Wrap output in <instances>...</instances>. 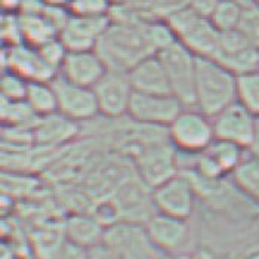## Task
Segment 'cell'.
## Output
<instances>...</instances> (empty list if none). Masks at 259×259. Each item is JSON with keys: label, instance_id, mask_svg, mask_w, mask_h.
<instances>
[{"label": "cell", "instance_id": "cell-1", "mask_svg": "<svg viewBox=\"0 0 259 259\" xmlns=\"http://www.w3.org/2000/svg\"><path fill=\"white\" fill-rule=\"evenodd\" d=\"M144 25H129L111 22L97 43L100 54L108 70L129 73L137 64L156 55L145 34Z\"/></svg>", "mask_w": 259, "mask_h": 259}, {"label": "cell", "instance_id": "cell-2", "mask_svg": "<svg viewBox=\"0 0 259 259\" xmlns=\"http://www.w3.org/2000/svg\"><path fill=\"white\" fill-rule=\"evenodd\" d=\"M237 101V76L213 58H197L196 105L209 117Z\"/></svg>", "mask_w": 259, "mask_h": 259}, {"label": "cell", "instance_id": "cell-3", "mask_svg": "<svg viewBox=\"0 0 259 259\" xmlns=\"http://www.w3.org/2000/svg\"><path fill=\"white\" fill-rule=\"evenodd\" d=\"M166 22L177 39L197 58H213L220 48L221 31L207 18L199 17L190 6L169 17Z\"/></svg>", "mask_w": 259, "mask_h": 259}, {"label": "cell", "instance_id": "cell-4", "mask_svg": "<svg viewBox=\"0 0 259 259\" xmlns=\"http://www.w3.org/2000/svg\"><path fill=\"white\" fill-rule=\"evenodd\" d=\"M167 140L180 154L197 156L215 141L212 117L197 108H182L167 127Z\"/></svg>", "mask_w": 259, "mask_h": 259}, {"label": "cell", "instance_id": "cell-5", "mask_svg": "<svg viewBox=\"0 0 259 259\" xmlns=\"http://www.w3.org/2000/svg\"><path fill=\"white\" fill-rule=\"evenodd\" d=\"M157 57L166 70L172 95L177 97L185 108H194L197 57L180 41L159 52Z\"/></svg>", "mask_w": 259, "mask_h": 259}, {"label": "cell", "instance_id": "cell-6", "mask_svg": "<svg viewBox=\"0 0 259 259\" xmlns=\"http://www.w3.org/2000/svg\"><path fill=\"white\" fill-rule=\"evenodd\" d=\"M135 170L137 177L154 190L180 174V153L169 140L151 142L137 153Z\"/></svg>", "mask_w": 259, "mask_h": 259}, {"label": "cell", "instance_id": "cell-7", "mask_svg": "<svg viewBox=\"0 0 259 259\" xmlns=\"http://www.w3.org/2000/svg\"><path fill=\"white\" fill-rule=\"evenodd\" d=\"M120 259H159V249L151 241L147 228L140 222L117 221L105 227L104 241Z\"/></svg>", "mask_w": 259, "mask_h": 259}, {"label": "cell", "instance_id": "cell-8", "mask_svg": "<svg viewBox=\"0 0 259 259\" xmlns=\"http://www.w3.org/2000/svg\"><path fill=\"white\" fill-rule=\"evenodd\" d=\"M182 108L185 107L172 94L157 95L134 92L129 102L127 116L140 124L167 129Z\"/></svg>", "mask_w": 259, "mask_h": 259}, {"label": "cell", "instance_id": "cell-9", "mask_svg": "<svg viewBox=\"0 0 259 259\" xmlns=\"http://www.w3.org/2000/svg\"><path fill=\"white\" fill-rule=\"evenodd\" d=\"M153 201L159 213L188 220L196 206V184L181 170L178 175L153 190Z\"/></svg>", "mask_w": 259, "mask_h": 259}, {"label": "cell", "instance_id": "cell-10", "mask_svg": "<svg viewBox=\"0 0 259 259\" xmlns=\"http://www.w3.org/2000/svg\"><path fill=\"white\" fill-rule=\"evenodd\" d=\"M249 151L241 147L215 138V141L194 157L197 175L209 181H218L227 175H233L240 163L246 159Z\"/></svg>", "mask_w": 259, "mask_h": 259}, {"label": "cell", "instance_id": "cell-11", "mask_svg": "<svg viewBox=\"0 0 259 259\" xmlns=\"http://www.w3.org/2000/svg\"><path fill=\"white\" fill-rule=\"evenodd\" d=\"M111 201L116 206L120 221L145 224L157 212L153 201V190L138 177L126 178L119 184Z\"/></svg>", "mask_w": 259, "mask_h": 259}, {"label": "cell", "instance_id": "cell-12", "mask_svg": "<svg viewBox=\"0 0 259 259\" xmlns=\"http://www.w3.org/2000/svg\"><path fill=\"white\" fill-rule=\"evenodd\" d=\"M215 138L233 142L250 153L256 131V116H253L239 101L212 117Z\"/></svg>", "mask_w": 259, "mask_h": 259}, {"label": "cell", "instance_id": "cell-13", "mask_svg": "<svg viewBox=\"0 0 259 259\" xmlns=\"http://www.w3.org/2000/svg\"><path fill=\"white\" fill-rule=\"evenodd\" d=\"M58 102V113L76 123L88 121L100 114L94 88L71 83L60 74L51 81Z\"/></svg>", "mask_w": 259, "mask_h": 259}, {"label": "cell", "instance_id": "cell-14", "mask_svg": "<svg viewBox=\"0 0 259 259\" xmlns=\"http://www.w3.org/2000/svg\"><path fill=\"white\" fill-rule=\"evenodd\" d=\"M213 60L239 77L241 74L259 70V49L237 28L221 33L220 48Z\"/></svg>", "mask_w": 259, "mask_h": 259}, {"label": "cell", "instance_id": "cell-15", "mask_svg": "<svg viewBox=\"0 0 259 259\" xmlns=\"http://www.w3.org/2000/svg\"><path fill=\"white\" fill-rule=\"evenodd\" d=\"M101 116L107 119H117L127 114L129 102L134 89L127 73L108 70L102 79L94 86Z\"/></svg>", "mask_w": 259, "mask_h": 259}, {"label": "cell", "instance_id": "cell-16", "mask_svg": "<svg viewBox=\"0 0 259 259\" xmlns=\"http://www.w3.org/2000/svg\"><path fill=\"white\" fill-rule=\"evenodd\" d=\"M2 68H9L28 81H52L58 76V73L41 58L39 49L27 43L3 46Z\"/></svg>", "mask_w": 259, "mask_h": 259}, {"label": "cell", "instance_id": "cell-17", "mask_svg": "<svg viewBox=\"0 0 259 259\" xmlns=\"http://www.w3.org/2000/svg\"><path fill=\"white\" fill-rule=\"evenodd\" d=\"M144 225L151 241L161 253L181 255L190 241V225L187 220L156 212Z\"/></svg>", "mask_w": 259, "mask_h": 259}, {"label": "cell", "instance_id": "cell-18", "mask_svg": "<svg viewBox=\"0 0 259 259\" xmlns=\"http://www.w3.org/2000/svg\"><path fill=\"white\" fill-rule=\"evenodd\" d=\"M110 24V17L71 15L67 27L60 33V39L68 52L94 51Z\"/></svg>", "mask_w": 259, "mask_h": 259}, {"label": "cell", "instance_id": "cell-19", "mask_svg": "<svg viewBox=\"0 0 259 259\" xmlns=\"http://www.w3.org/2000/svg\"><path fill=\"white\" fill-rule=\"evenodd\" d=\"M107 71L108 67L102 61L100 54L94 49L83 52H68L58 74L71 83L94 88Z\"/></svg>", "mask_w": 259, "mask_h": 259}, {"label": "cell", "instance_id": "cell-20", "mask_svg": "<svg viewBox=\"0 0 259 259\" xmlns=\"http://www.w3.org/2000/svg\"><path fill=\"white\" fill-rule=\"evenodd\" d=\"M127 77L132 84L134 92L157 94V95L172 94L166 70L157 55H151L141 61L140 64H137L127 73Z\"/></svg>", "mask_w": 259, "mask_h": 259}, {"label": "cell", "instance_id": "cell-21", "mask_svg": "<svg viewBox=\"0 0 259 259\" xmlns=\"http://www.w3.org/2000/svg\"><path fill=\"white\" fill-rule=\"evenodd\" d=\"M104 233L105 225L94 213H73L64 225L65 240L84 249L101 244L104 241Z\"/></svg>", "mask_w": 259, "mask_h": 259}, {"label": "cell", "instance_id": "cell-22", "mask_svg": "<svg viewBox=\"0 0 259 259\" xmlns=\"http://www.w3.org/2000/svg\"><path fill=\"white\" fill-rule=\"evenodd\" d=\"M79 129V123L64 117L60 113L41 117L34 127V142L41 147H54L70 141Z\"/></svg>", "mask_w": 259, "mask_h": 259}, {"label": "cell", "instance_id": "cell-23", "mask_svg": "<svg viewBox=\"0 0 259 259\" xmlns=\"http://www.w3.org/2000/svg\"><path fill=\"white\" fill-rule=\"evenodd\" d=\"M231 177L240 193L259 206V156L249 153Z\"/></svg>", "mask_w": 259, "mask_h": 259}, {"label": "cell", "instance_id": "cell-24", "mask_svg": "<svg viewBox=\"0 0 259 259\" xmlns=\"http://www.w3.org/2000/svg\"><path fill=\"white\" fill-rule=\"evenodd\" d=\"M25 102L39 117L58 113L57 94L51 81H30Z\"/></svg>", "mask_w": 259, "mask_h": 259}, {"label": "cell", "instance_id": "cell-25", "mask_svg": "<svg viewBox=\"0 0 259 259\" xmlns=\"http://www.w3.org/2000/svg\"><path fill=\"white\" fill-rule=\"evenodd\" d=\"M24 43L39 48L43 43L55 39L60 33L43 15H20Z\"/></svg>", "mask_w": 259, "mask_h": 259}, {"label": "cell", "instance_id": "cell-26", "mask_svg": "<svg viewBox=\"0 0 259 259\" xmlns=\"http://www.w3.org/2000/svg\"><path fill=\"white\" fill-rule=\"evenodd\" d=\"M39 117L25 101H8L2 98V120L6 126L31 129L37 126Z\"/></svg>", "mask_w": 259, "mask_h": 259}, {"label": "cell", "instance_id": "cell-27", "mask_svg": "<svg viewBox=\"0 0 259 259\" xmlns=\"http://www.w3.org/2000/svg\"><path fill=\"white\" fill-rule=\"evenodd\" d=\"M237 101L259 117V70L237 77Z\"/></svg>", "mask_w": 259, "mask_h": 259}, {"label": "cell", "instance_id": "cell-28", "mask_svg": "<svg viewBox=\"0 0 259 259\" xmlns=\"http://www.w3.org/2000/svg\"><path fill=\"white\" fill-rule=\"evenodd\" d=\"M243 11H244V8H241L240 5L231 2V0H221L210 21L221 33L233 31V30L239 28Z\"/></svg>", "mask_w": 259, "mask_h": 259}, {"label": "cell", "instance_id": "cell-29", "mask_svg": "<svg viewBox=\"0 0 259 259\" xmlns=\"http://www.w3.org/2000/svg\"><path fill=\"white\" fill-rule=\"evenodd\" d=\"M145 34L148 37L150 45L153 46L156 55L164 51L166 48H169L170 45H174L175 41H178L175 33L172 31V28L169 27V24L163 20H153L145 24L144 27Z\"/></svg>", "mask_w": 259, "mask_h": 259}, {"label": "cell", "instance_id": "cell-30", "mask_svg": "<svg viewBox=\"0 0 259 259\" xmlns=\"http://www.w3.org/2000/svg\"><path fill=\"white\" fill-rule=\"evenodd\" d=\"M28 80H25L18 73L6 68L2 70L0 77V89H2V98L8 101H25L27 89H28Z\"/></svg>", "mask_w": 259, "mask_h": 259}, {"label": "cell", "instance_id": "cell-31", "mask_svg": "<svg viewBox=\"0 0 259 259\" xmlns=\"http://www.w3.org/2000/svg\"><path fill=\"white\" fill-rule=\"evenodd\" d=\"M0 33H2L3 46H17V45L24 43L21 17L18 12H3L2 14Z\"/></svg>", "mask_w": 259, "mask_h": 259}, {"label": "cell", "instance_id": "cell-32", "mask_svg": "<svg viewBox=\"0 0 259 259\" xmlns=\"http://www.w3.org/2000/svg\"><path fill=\"white\" fill-rule=\"evenodd\" d=\"M68 9L76 17H108L111 3L108 0H70Z\"/></svg>", "mask_w": 259, "mask_h": 259}, {"label": "cell", "instance_id": "cell-33", "mask_svg": "<svg viewBox=\"0 0 259 259\" xmlns=\"http://www.w3.org/2000/svg\"><path fill=\"white\" fill-rule=\"evenodd\" d=\"M240 33L259 49V5L244 8L239 25Z\"/></svg>", "mask_w": 259, "mask_h": 259}, {"label": "cell", "instance_id": "cell-34", "mask_svg": "<svg viewBox=\"0 0 259 259\" xmlns=\"http://www.w3.org/2000/svg\"><path fill=\"white\" fill-rule=\"evenodd\" d=\"M37 49H39L41 58L46 61V64L49 67H52L57 73H60L61 65H62V62H64L67 54H68L67 48L61 41L60 36L55 37V39H51L46 43H43Z\"/></svg>", "mask_w": 259, "mask_h": 259}, {"label": "cell", "instance_id": "cell-35", "mask_svg": "<svg viewBox=\"0 0 259 259\" xmlns=\"http://www.w3.org/2000/svg\"><path fill=\"white\" fill-rule=\"evenodd\" d=\"M190 0H147V9L154 20L166 21L174 14L185 9Z\"/></svg>", "mask_w": 259, "mask_h": 259}, {"label": "cell", "instance_id": "cell-36", "mask_svg": "<svg viewBox=\"0 0 259 259\" xmlns=\"http://www.w3.org/2000/svg\"><path fill=\"white\" fill-rule=\"evenodd\" d=\"M41 15L52 24V27L58 33H61L67 27L68 21L71 18V12L68 6H55V5H46Z\"/></svg>", "mask_w": 259, "mask_h": 259}, {"label": "cell", "instance_id": "cell-37", "mask_svg": "<svg viewBox=\"0 0 259 259\" xmlns=\"http://www.w3.org/2000/svg\"><path fill=\"white\" fill-rule=\"evenodd\" d=\"M221 0H190V8L201 18L210 20Z\"/></svg>", "mask_w": 259, "mask_h": 259}, {"label": "cell", "instance_id": "cell-38", "mask_svg": "<svg viewBox=\"0 0 259 259\" xmlns=\"http://www.w3.org/2000/svg\"><path fill=\"white\" fill-rule=\"evenodd\" d=\"M60 259H88V249L77 246V244H73L65 240Z\"/></svg>", "mask_w": 259, "mask_h": 259}, {"label": "cell", "instance_id": "cell-39", "mask_svg": "<svg viewBox=\"0 0 259 259\" xmlns=\"http://www.w3.org/2000/svg\"><path fill=\"white\" fill-rule=\"evenodd\" d=\"M88 259H120V256L105 243H101L88 249Z\"/></svg>", "mask_w": 259, "mask_h": 259}, {"label": "cell", "instance_id": "cell-40", "mask_svg": "<svg viewBox=\"0 0 259 259\" xmlns=\"http://www.w3.org/2000/svg\"><path fill=\"white\" fill-rule=\"evenodd\" d=\"M46 3L43 0H22L20 6V15H41Z\"/></svg>", "mask_w": 259, "mask_h": 259}, {"label": "cell", "instance_id": "cell-41", "mask_svg": "<svg viewBox=\"0 0 259 259\" xmlns=\"http://www.w3.org/2000/svg\"><path fill=\"white\" fill-rule=\"evenodd\" d=\"M22 0H0L3 12H20V6Z\"/></svg>", "mask_w": 259, "mask_h": 259}, {"label": "cell", "instance_id": "cell-42", "mask_svg": "<svg viewBox=\"0 0 259 259\" xmlns=\"http://www.w3.org/2000/svg\"><path fill=\"white\" fill-rule=\"evenodd\" d=\"M250 153L259 156V117H256V131H255V140L252 144V148H250Z\"/></svg>", "mask_w": 259, "mask_h": 259}, {"label": "cell", "instance_id": "cell-43", "mask_svg": "<svg viewBox=\"0 0 259 259\" xmlns=\"http://www.w3.org/2000/svg\"><path fill=\"white\" fill-rule=\"evenodd\" d=\"M231 2L237 3L241 8H249V6H253L258 3V0H231Z\"/></svg>", "mask_w": 259, "mask_h": 259}, {"label": "cell", "instance_id": "cell-44", "mask_svg": "<svg viewBox=\"0 0 259 259\" xmlns=\"http://www.w3.org/2000/svg\"><path fill=\"white\" fill-rule=\"evenodd\" d=\"M46 5H55V6H68L70 0H43Z\"/></svg>", "mask_w": 259, "mask_h": 259}, {"label": "cell", "instance_id": "cell-45", "mask_svg": "<svg viewBox=\"0 0 259 259\" xmlns=\"http://www.w3.org/2000/svg\"><path fill=\"white\" fill-rule=\"evenodd\" d=\"M111 3V6H116V5H124V3H129L132 0H108Z\"/></svg>", "mask_w": 259, "mask_h": 259}, {"label": "cell", "instance_id": "cell-46", "mask_svg": "<svg viewBox=\"0 0 259 259\" xmlns=\"http://www.w3.org/2000/svg\"><path fill=\"white\" fill-rule=\"evenodd\" d=\"M249 259H259V255H255V256H252V258Z\"/></svg>", "mask_w": 259, "mask_h": 259}]
</instances>
